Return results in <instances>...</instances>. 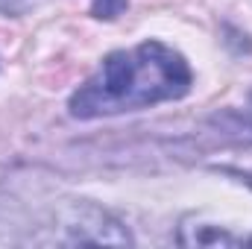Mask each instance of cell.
I'll use <instances>...</instances> for the list:
<instances>
[{"mask_svg": "<svg viewBox=\"0 0 252 249\" xmlns=\"http://www.w3.org/2000/svg\"><path fill=\"white\" fill-rule=\"evenodd\" d=\"M190 85L193 73L179 50L161 41H141L132 50L109 53L100 67L70 94L67 112L76 121L112 118L150 109L156 103L182 100Z\"/></svg>", "mask_w": 252, "mask_h": 249, "instance_id": "obj_1", "label": "cell"}, {"mask_svg": "<svg viewBox=\"0 0 252 249\" xmlns=\"http://www.w3.org/2000/svg\"><path fill=\"white\" fill-rule=\"evenodd\" d=\"M59 223L64 232V238H59L62 244H132L124 226L91 202H73L67 211H62Z\"/></svg>", "mask_w": 252, "mask_h": 249, "instance_id": "obj_2", "label": "cell"}, {"mask_svg": "<svg viewBox=\"0 0 252 249\" xmlns=\"http://www.w3.org/2000/svg\"><path fill=\"white\" fill-rule=\"evenodd\" d=\"M129 6V0H91V15L100 21H115Z\"/></svg>", "mask_w": 252, "mask_h": 249, "instance_id": "obj_3", "label": "cell"}, {"mask_svg": "<svg viewBox=\"0 0 252 249\" xmlns=\"http://www.w3.org/2000/svg\"><path fill=\"white\" fill-rule=\"evenodd\" d=\"M24 6H27V0H0L3 15H18V12H24Z\"/></svg>", "mask_w": 252, "mask_h": 249, "instance_id": "obj_4", "label": "cell"}]
</instances>
